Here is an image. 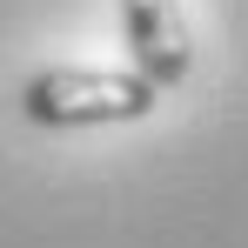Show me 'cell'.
I'll list each match as a JSON object with an SVG mask.
<instances>
[{"label":"cell","mask_w":248,"mask_h":248,"mask_svg":"<svg viewBox=\"0 0 248 248\" xmlns=\"http://www.w3.org/2000/svg\"><path fill=\"white\" fill-rule=\"evenodd\" d=\"M121 34H127V67L155 94H174L195 67V41L181 20V0H121Z\"/></svg>","instance_id":"cell-2"},{"label":"cell","mask_w":248,"mask_h":248,"mask_svg":"<svg viewBox=\"0 0 248 248\" xmlns=\"http://www.w3.org/2000/svg\"><path fill=\"white\" fill-rule=\"evenodd\" d=\"M161 94L134 67H41L20 87V114L41 127H108L155 114Z\"/></svg>","instance_id":"cell-1"}]
</instances>
